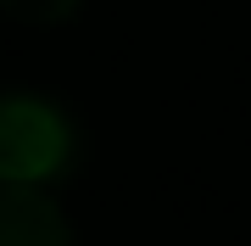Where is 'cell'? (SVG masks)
I'll return each mask as SVG.
<instances>
[{
	"label": "cell",
	"instance_id": "obj_1",
	"mask_svg": "<svg viewBox=\"0 0 251 246\" xmlns=\"http://www.w3.org/2000/svg\"><path fill=\"white\" fill-rule=\"evenodd\" d=\"M73 157V123L45 95H0V179L45 185Z\"/></svg>",
	"mask_w": 251,
	"mask_h": 246
},
{
	"label": "cell",
	"instance_id": "obj_2",
	"mask_svg": "<svg viewBox=\"0 0 251 246\" xmlns=\"http://www.w3.org/2000/svg\"><path fill=\"white\" fill-rule=\"evenodd\" d=\"M0 246H73L67 213L39 185L0 179Z\"/></svg>",
	"mask_w": 251,
	"mask_h": 246
},
{
	"label": "cell",
	"instance_id": "obj_3",
	"mask_svg": "<svg viewBox=\"0 0 251 246\" xmlns=\"http://www.w3.org/2000/svg\"><path fill=\"white\" fill-rule=\"evenodd\" d=\"M0 6L23 23H62V17L78 11V0H0Z\"/></svg>",
	"mask_w": 251,
	"mask_h": 246
}]
</instances>
